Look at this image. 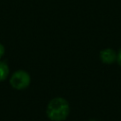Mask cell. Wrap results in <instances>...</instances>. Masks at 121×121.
Returning <instances> with one entry per match:
<instances>
[{
    "label": "cell",
    "instance_id": "6da1fadb",
    "mask_svg": "<svg viewBox=\"0 0 121 121\" xmlns=\"http://www.w3.org/2000/svg\"><path fill=\"white\" fill-rule=\"evenodd\" d=\"M70 112L69 103L62 97H55L50 100L46 108V115L52 121H63Z\"/></svg>",
    "mask_w": 121,
    "mask_h": 121
},
{
    "label": "cell",
    "instance_id": "7a4b0ae2",
    "mask_svg": "<svg viewBox=\"0 0 121 121\" xmlns=\"http://www.w3.org/2000/svg\"><path fill=\"white\" fill-rule=\"evenodd\" d=\"M10 85L16 90H23L30 84V76L24 70H18L11 76L9 79Z\"/></svg>",
    "mask_w": 121,
    "mask_h": 121
},
{
    "label": "cell",
    "instance_id": "3957f363",
    "mask_svg": "<svg viewBox=\"0 0 121 121\" xmlns=\"http://www.w3.org/2000/svg\"><path fill=\"white\" fill-rule=\"evenodd\" d=\"M100 60L103 63H106V64H112L113 63L115 60H116V58H117V54L116 52L112 49V48H106V49H103L102 51H100Z\"/></svg>",
    "mask_w": 121,
    "mask_h": 121
},
{
    "label": "cell",
    "instance_id": "277c9868",
    "mask_svg": "<svg viewBox=\"0 0 121 121\" xmlns=\"http://www.w3.org/2000/svg\"><path fill=\"white\" fill-rule=\"evenodd\" d=\"M9 72V66L6 64V62L0 61V81H3L7 78Z\"/></svg>",
    "mask_w": 121,
    "mask_h": 121
},
{
    "label": "cell",
    "instance_id": "5b68a950",
    "mask_svg": "<svg viewBox=\"0 0 121 121\" xmlns=\"http://www.w3.org/2000/svg\"><path fill=\"white\" fill-rule=\"evenodd\" d=\"M116 60H117V62H118V64L121 66V49L118 51V53H117V58H116Z\"/></svg>",
    "mask_w": 121,
    "mask_h": 121
},
{
    "label": "cell",
    "instance_id": "8992f818",
    "mask_svg": "<svg viewBox=\"0 0 121 121\" xmlns=\"http://www.w3.org/2000/svg\"><path fill=\"white\" fill-rule=\"evenodd\" d=\"M4 53H5V47H4V45H3V44H1V43H0V59L3 57Z\"/></svg>",
    "mask_w": 121,
    "mask_h": 121
},
{
    "label": "cell",
    "instance_id": "52a82bcc",
    "mask_svg": "<svg viewBox=\"0 0 121 121\" xmlns=\"http://www.w3.org/2000/svg\"><path fill=\"white\" fill-rule=\"evenodd\" d=\"M91 121H96V120H91Z\"/></svg>",
    "mask_w": 121,
    "mask_h": 121
}]
</instances>
